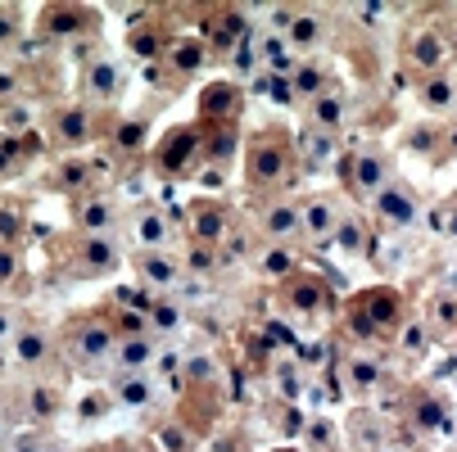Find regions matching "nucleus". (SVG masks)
Returning a JSON list of instances; mask_svg holds the SVG:
<instances>
[{
	"label": "nucleus",
	"instance_id": "obj_1",
	"mask_svg": "<svg viewBox=\"0 0 457 452\" xmlns=\"http://www.w3.org/2000/svg\"><path fill=\"white\" fill-rule=\"evenodd\" d=\"M113 349H118V335H113L109 321H100V316H82L78 326L69 331V344H63L69 362L82 366V371L109 366V362H113Z\"/></svg>",
	"mask_w": 457,
	"mask_h": 452
},
{
	"label": "nucleus",
	"instance_id": "obj_2",
	"mask_svg": "<svg viewBox=\"0 0 457 452\" xmlns=\"http://www.w3.org/2000/svg\"><path fill=\"white\" fill-rule=\"evenodd\" d=\"M245 168H249V172H245L249 185H258V190H272V185H281V181L290 177V154H286V145L277 141V132H263V136L249 141Z\"/></svg>",
	"mask_w": 457,
	"mask_h": 452
},
{
	"label": "nucleus",
	"instance_id": "obj_3",
	"mask_svg": "<svg viewBox=\"0 0 457 452\" xmlns=\"http://www.w3.org/2000/svg\"><path fill=\"white\" fill-rule=\"evenodd\" d=\"M371 213H376V222L380 226H395V231H408L417 218H421V209H417V195L403 185V181H389L380 195L371 200Z\"/></svg>",
	"mask_w": 457,
	"mask_h": 452
},
{
	"label": "nucleus",
	"instance_id": "obj_4",
	"mask_svg": "<svg viewBox=\"0 0 457 452\" xmlns=\"http://www.w3.org/2000/svg\"><path fill=\"white\" fill-rule=\"evenodd\" d=\"M118 263H122V249L113 235H82L73 249V267L87 276H109V272H118Z\"/></svg>",
	"mask_w": 457,
	"mask_h": 452
},
{
	"label": "nucleus",
	"instance_id": "obj_5",
	"mask_svg": "<svg viewBox=\"0 0 457 452\" xmlns=\"http://www.w3.org/2000/svg\"><path fill=\"white\" fill-rule=\"evenodd\" d=\"M137 276H141L145 290H159V294H168V290H177V285L186 281L181 258L159 253V249H141V253H137Z\"/></svg>",
	"mask_w": 457,
	"mask_h": 452
},
{
	"label": "nucleus",
	"instance_id": "obj_6",
	"mask_svg": "<svg viewBox=\"0 0 457 452\" xmlns=\"http://www.w3.org/2000/svg\"><path fill=\"white\" fill-rule=\"evenodd\" d=\"M190 235H195V244L218 249V244L231 235V213H227V204H213V200L190 204Z\"/></svg>",
	"mask_w": 457,
	"mask_h": 452
},
{
	"label": "nucleus",
	"instance_id": "obj_7",
	"mask_svg": "<svg viewBox=\"0 0 457 452\" xmlns=\"http://www.w3.org/2000/svg\"><path fill=\"white\" fill-rule=\"evenodd\" d=\"M340 204L336 200H308V204H299V222H303V235L312 240V244H331L336 240V231H340Z\"/></svg>",
	"mask_w": 457,
	"mask_h": 452
},
{
	"label": "nucleus",
	"instance_id": "obj_8",
	"mask_svg": "<svg viewBox=\"0 0 457 452\" xmlns=\"http://www.w3.org/2000/svg\"><path fill=\"white\" fill-rule=\"evenodd\" d=\"M349 181H353L358 195L376 200L380 190L389 185V159H385L380 150H362V154H353V163H349Z\"/></svg>",
	"mask_w": 457,
	"mask_h": 452
},
{
	"label": "nucleus",
	"instance_id": "obj_9",
	"mask_svg": "<svg viewBox=\"0 0 457 452\" xmlns=\"http://www.w3.org/2000/svg\"><path fill=\"white\" fill-rule=\"evenodd\" d=\"M118 91H122V69L113 59H91L82 73V95L91 104H109V100H118Z\"/></svg>",
	"mask_w": 457,
	"mask_h": 452
},
{
	"label": "nucleus",
	"instance_id": "obj_10",
	"mask_svg": "<svg viewBox=\"0 0 457 452\" xmlns=\"http://www.w3.org/2000/svg\"><path fill=\"white\" fill-rule=\"evenodd\" d=\"M132 235H137L141 249H159V253H168V240H172L168 213H163L159 204H141V209L132 213Z\"/></svg>",
	"mask_w": 457,
	"mask_h": 452
},
{
	"label": "nucleus",
	"instance_id": "obj_11",
	"mask_svg": "<svg viewBox=\"0 0 457 452\" xmlns=\"http://www.w3.org/2000/svg\"><path fill=\"white\" fill-rule=\"evenodd\" d=\"M73 226H78L82 235H113V226H118V204L91 195V200H82V204L73 209Z\"/></svg>",
	"mask_w": 457,
	"mask_h": 452
},
{
	"label": "nucleus",
	"instance_id": "obj_12",
	"mask_svg": "<svg viewBox=\"0 0 457 452\" xmlns=\"http://www.w3.org/2000/svg\"><path fill=\"white\" fill-rule=\"evenodd\" d=\"M50 136L59 141V145H87L91 136H96V122H91V109H59L54 118H50Z\"/></svg>",
	"mask_w": 457,
	"mask_h": 452
},
{
	"label": "nucleus",
	"instance_id": "obj_13",
	"mask_svg": "<svg viewBox=\"0 0 457 452\" xmlns=\"http://www.w3.org/2000/svg\"><path fill=\"white\" fill-rule=\"evenodd\" d=\"M345 118H349V104H345L340 91H321L317 100H308V127H312V132L336 136L345 127Z\"/></svg>",
	"mask_w": 457,
	"mask_h": 452
},
{
	"label": "nucleus",
	"instance_id": "obj_14",
	"mask_svg": "<svg viewBox=\"0 0 457 452\" xmlns=\"http://www.w3.org/2000/svg\"><path fill=\"white\" fill-rule=\"evenodd\" d=\"M10 353H14V362L19 366H46L50 362V353H54V340H50V331H41V326H19V335H14V344H10Z\"/></svg>",
	"mask_w": 457,
	"mask_h": 452
},
{
	"label": "nucleus",
	"instance_id": "obj_15",
	"mask_svg": "<svg viewBox=\"0 0 457 452\" xmlns=\"http://www.w3.org/2000/svg\"><path fill=\"white\" fill-rule=\"evenodd\" d=\"M154 353H159V340H154V335L118 340V349H113V366H118V375H141V371L154 362Z\"/></svg>",
	"mask_w": 457,
	"mask_h": 452
},
{
	"label": "nucleus",
	"instance_id": "obj_16",
	"mask_svg": "<svg viewBox=\"0 0 457 452\" xmlns=\"http://www.w3.org/2000/svg\"><path fill=\"white\" fill-rule=\"evenodd\" d=\"M258 226H263V235L277 240V244H290L295 235H303V222H299L295 204H268L263 213H258Z\"/></svg>",
	"mask_w": 457,
	"mask_h": 452
},
{
	"label": "nucleus",
	"instance_id": "obj_17",
	"mask_svg": "<svg viewBox=\"0 0 457 452\" xmlns=\"http://www.w3.org/2000/svg\"><path fill=\"white\" fill-rule=\"evenodd\" d=\"M195 150H200V136H195V127H177V132L163 141V150H159V168H163L168 177H177V172L195 159Z\"/></svg>",
	"mask_w": 457,
	"mask_h": 452
},
{
	"label": "nucleus",
	"instance_id": "obj_18",
	"mask_svg": "<svg viewBox=\"0 0 457 452\" xmlns=\"http://www.w3.org/2000/svg\"><path fill=\"white\" fill-rule=\"evenodd\" d=\"M326 41V19L317 10H295L290 28H286V45L290 50H317Z\"/></svg>",
	"mask_w": 457,
	"mask_h": 452
},
{
	"label": "nucleus",
	"instance_id": "obj_19",
	"mask_svg": "<svg viewBox=\"0 0 457 452\" xmlns=\"http://www.w3.org/2000/svg\"><path fill=\"white\" fill-rule=\"evenodd\" d=\"M145 145H150V127H145V118H122V122L113 127V150H118L122 159L145 154Z\"/></svg>",
	"mask_w": 457,
	"mask_h": 452
},
{
	"label": "nucleus",
	"instance_id": "obj_20",
	"mask_svg": "<svg viewBox=\"0 0 457 452\" xmlns=\"http://www.w3.org/2000/svg\"><path fill=\"white\" fill-rule=\"evenodd\" d=\"M444 59H448V41H444L435 28H426V32L412 37V63H417V69L439 73V63H444Z\"/></svg>",
	"mask_w": 457,
	"mask_h": 452
},
{
	"label": "nucleus",
	"instance_id": "obj_21",
	"mask_svg": "<svg viewBox=\"0 0 457 452\" xmlns=\"http://www.w3.org/2000/svg\"><path fill=\"white\" fill-rule=\"evenodd\" d=\"M181 303H172V299H154L150 308H145V326H150V335L154 340H163V335H177L181 331Z\"/></svg>",
	"mask_w": 457,
	"mask_h": 452
},
{
	"label": "nucleus",
	"instance_id": "obj_22",
	"mask_svg": "<svg viewBox=\"0 0 457 452\" xmlns=\"http://www.w3.org/2000/svg\"><path fill=\"white\" fill-rule=\"evenodd\" d=\"M421 104L435 109V113H453V104H457V82H453L448 73H430V78L421 82Z\"/></svg>",
	"mask_w": 457,
	"mask_h": 452
},
{
	"label": "nucleus",
	"instance_id": "obj_23",
	"mask_svg": "<svg viewBox=\"0 0 457 452\" xmlns=\"http://www.w3.org/2000/svg\"><path fill=\"white\" fill-rule=\"evenodd\" d=\"M326 91V63H299L290 73V95L295 100H317Z\"/></svg>",
	"mask_w": 457,
	"mask_h": 452
},
{
	"label": "nucleus",
	"instance_id": "obj_24",
	"mask_svg": "<svg viewBox=\"0 0 457 452\" xmlns=\"http://www.w3.org/2000/svg\"><path fill=\"white\" fill-rule=\"evenodd\" d=\"M417 430H426V434H439V430H448V412H444V403L439 399H430V394H417L412 399V416H408Z\"/></svg>",
	"mask_w": 457,
	"mask_h": 452
},
{
	"label": "nucleus",
	"instance_id": "obj_25",
	"mask_svg": "<svg viewBox=\"0 0 457 452\" xmlns=\"http://www.w3.org/2000/svg\"><path fill=\"white\" fill-rule=\"evenodd\" d=\"M113 399L127 403V407H145V403L154 399V384H150L145 371H141V375H118V380H113Z\"/></svg>",
	"mask_w": 457,
	"mask_h": 452
},
{
	"label": "nucleus",
	"instance_id": "obj_26",
	"mask_svg": "<svg viewBox=\"0 0 457 452\" xmlns=\"http://www.w3.org/2000/svg\"><path fill=\"white\" fill-rule=\"evenodd\" d=\"M345 380H349V390L353 394H371L376 384H380V362L376 357H349V366H345Z\"/></svg>",
	"mask_w": 457,
	"mask_h": 452
},
{
	"label": "nucleus",
	"instance_id": "obj_27",
	"mask_svg": "<svg viewBox=\"0 0 457 452\" xmlns=\"http://www.w3.org/2000/svg\"><path fill=\"white\" fill-rule=\"evenodd\" d=\"M358 308L376 321V331H380V326H399V321H403V316H399V299H395V294H371V299H367V303H358Z\"/></svg>",
	"mask_w": 457,
	"mask_h": 452
},
{
	"label": "nucleus",
	"instance_id": "obj_28",
	"mask_svg": "<svg viewBox=\"0 0 457 452\" xmlns=\"http://www.w3.org/2000/svg\"><path fill=\"white\" fill-rule=\"evenodd\" d=\"M181 272H186V276H209V272H218V249H209V244H190L186 258H181Z\"/></svg>",
	"mask_w": 457,
	"mask_h": 452
},
{
	"label": "nucleus",
	"instance_id": "obj_29",
	"mask_svg": "<svg viewBox=\"0 0 457 452\" xmlns=\"http://www.w3.org/2000/svg\"><path fill=\"white\" fill-rule=\"evenodd\" d=\"M263 276H272V281H281V276H290L295 272V253H290V244H272L268 253H263Z\"/></svg>",
	"mask_w": 457,
	"mask_h": 452
},
{
	"label": "nucleus",
	"instance_id": "obj_30",
	"mask_svg": "<svg viewBox=\"0 0 457 452\" xmlns=\"http://www.w3.org/2000/svg\"><path fill=\"white\" fill-rule=\"evenodd\" d=\"M19 281H23V258L14 244L0 240V290H14Z\"/></svg>",
	"mask_w": 457,
	"mask_h": 452
},
{
	"label": "nucleus",
	"instance_id": "obj_31",
	"mask_svg": "<svg viewBox=\"0 0 457 452\" xmlns=\"http://www.w3.org/2000/svg\"><path fill=\"white\" fill-rule=\"evenodd\" d=\"M321 303H326V294H321L317 281H290V308H299V312H317Z\"/></svg>",
	"mask_w": 457,
	"mask_h": 452
},
{
	"label": "nucleus",
	"instance_id": "obj_32",
	"mask_svg": "<svg viewBox=\"0 0 457 452\" xmlns=\"http://www.w3.org/2000/svg\"><path fill=\"white\" fill-rule=\"evenodd\" d=\"M168 59H172V69L195 73V69L204 63V45H200V41H181V45H172V50H168Z\"/></svg>",
	"mask_w": 457,
	"mask_h": 452
},
{
	"label": "nucleus",
	"instance_id": "obj_33",
	"mask_svg": "<svg viewBox=\"0 0 457 452\" xmlns=\"http://www.w3.org/2000/svg\"><path fill=\"white\" fill-rule=\"evenodd\" d=\"M299 145L308 150V159H312V163H326V159L336 154V136H326V132H312V127H308V132L299 136Z\"/></svg>",
	"mask_w": 457,
	"mask_h": 452
},
{
	"label": "nucleus",
	"instance_id": "obj_34",
	"mask_svg": "<svg viewBox=\"0 0 457 452\" xmlns=\"http://www.w3.org/2000/svg\"><path fill=\"white\" fill-rule=\"evenodd\" d=\"M421 349H426V321H421V316H412V321H403V331H399V353L417 357Z\"/></svg>",
	"mask_w": 457,
	"mask_h": 452
},
{
	"label": "nucleus",
	"instance_id": "obj_35",
	"mask_svg": "<svg viewBox=\"0 0 457 452\" xmlns=\"http://www.w3.org/2000/svg\"><path fill=\"white\" fill-rule=\"evenodd\" d=\"M19 37H23V10L0 5V50H10Z\"/></svg>",
	"mask_w": 457,
	"mask_h": 452
},
{
	"label": "nucleus",
	"instance_id": "obj_36",
	"mask_svg": "<svg viewBox=\"0 0 457 452\" xmlns=\"http://www.w3.org/2000/svg\"><path fill=\"white\" fill-rule=\"evenodd\" d=\"M109 326H113V335H118V340H132V335H150V326H145V312H118V316L109 321Z\"/></svg>",
	"mask_w": 457,
	"mask_h": 452
},
{
	"label": "nucleus",
	"instance_id": "obj_37",
	"mask_svg": "<svg viewBox=\"0 0 457 452\" xmlns=\"http://www.w3.org/2000/svg\"><path fill=\"white\" fill-rule=\"evenodd\" d=\"M54 407H59V403H54V390H46V384H37V390L28 394V412H32L37 421H50Z\"/></svg>",
	"mask_w": 457,
	"mask_h": 452
},
{
	"label": "nucleus",
	"instance_id": "obj_38",
	"mask_svg": "<svg viewBox=\"0 0 457 452\" xmlns=\"http://www.w3.org/2000/svg\"><path fill=\"white\" fill-rule=\"evenodd\" d=\"M59 172H63L59 181L69 185V190H87V185H91V177H96V172H91V163H63Z\"/></svg>",
	"mask_w": 457,
	"mask_h": 452
},
{
	"label": "nucleus",
	"instance_id": "obj_39",
	"mask_svg": "<svg viewBox=\"0 0 457 452\" xmlns=\"http://www.w3.org/2000/svg\"><path fill=\"white\" fill-rule=\"evenodd\" d=\"M204 109L209 113H231L236 109V91L231 86H209L204 91Z\"/></svg>",
	"mask_w": 457,
	"mask_h": 452
},
{
	"label": "nucleus",
	"instance_id": "obj_40",
	"mask_svg": "<svg viewBox=\"0 0 457 452\" xmlns=\"http://www.w3.org/2000/svg\"><path fill=\"white\" fill-rule=\"evenodd\" d=\"M78 14H69V10H50L46 14V32H54V37H78Z\"/></svg>",
	"mask_w": 457,
	"mask_h": 452
},
{
	"label": "nucleus",
	"instance_id": "obj_41",
	"mask_svg": "<svg viewBox=\"0 0 457 452\" xmlns=\"http://www.w3.org/2000/svg\"><path fill=\"white\" fill-rule=\"evenodd\" d=\"M430 316L439 321V326H457V299H453V294H439V299L430 303Z\"/></svg>",
	"mask_w": 457,
	"mask_h": 452
},
{
	"label": "nucleus",
	"instance_id": "obj_42",
	"mask_svg": "<svg viewBox=\"0 0 457 452\" xmlns=\"http://www.w3.org/2000/svg\"><path fill=\"white\" fill-rule=\"evenodd\" d=\"M336 240H340L349 253H358V249H362V226H358L353 218H340V231H336Z\"/></svg>",
	"mask_w": 457,
	"mask_h": 452
},
{
	"label": "nucleus",
	"instance_id": "obj_43",
	"mask_svg": "<svg viewBox=\"0 0 457 452\" xmlns=\"http://www.w3.org/2000/svg\"><path fill=\"white\" fill-rule=\"evenodd\" d=\"M19 312L14 308H0V344H14V335H19Z\"/></svg>",
	"mask_w": 457,
	"mask_h": 452
},
{
	"label": "nucleus",
	"instance_id": "obj_44",
	"mask_svg": "<svg viewBox=\"0 0 457 452\" xmlns=\"http://www.w3.org/2000/svg\"><path fill=\"white\" fill-rule=\"evenodd\" d=\"M349 331H353L358 340H376V321H371L362 308H353V316H349Z\"/></svg>",
	"mask_w": 457,
	"mask_h": 452
},
{
	"label": "nucleus",
	"instance_id": "obj_45",
	"mask_svg": "<svg viewBox=\"0 0 457 452\" xmlns=\"http://www.w3.org/2000/svg\"><path fill=\"white\" fill-rule=\"evenodd\" d=\"M19 163V141L14 136H0V172H10Z\"/></svg>",
	"mask_w": 457,
	"mask_h": 452
},
{
	"label": "nucleus",
	"instance_id": "obj_46",
	"mask_svg": "<svg viewBox=\"0 0 457 452\" xmlns=\"http://www.w3.org/2000/svg\"><path fill=\"white\" fill-rule=\"evenodd\" d=\"M277 380H281V394L299 399V371L295 366H277Z\"/></svg>",
	"mask_w": 457,
	"mask_h": 452
},
{
	"label": "nucleus",
	"instance_id": "obj_47",
	"mask_svg": "<svg viewBox=\"0 0 457 452\" xmlns=\"http://www.w3.org/2000/svg\"><path fill=\"white\" fill-rule=\"evenodd\" d=\"M132 50H137V54H159V41H154L150 32H132Z\"/></svg>",
	"mask_w": 457,
	"mask_h": 452
},
{
	"label": "nucleus",
	"instance_id": "obj_48",
	"mask_svg": "<svg viewBox=\"0 0 457 452\" xmlns=\"http://www.w3.org/2000/svg\"><path fill=\"white\" fill-rule=\"evenodd\" d=\"M14 91H19V78L14 73H0V100H10Z\"/></svg>",
	"mask_w": 457,
	"mask_h": 452
},
{
	"label": "nucleus",
	"instance_id": "obj_49",
	"mask_svg": "<svg viewBox=\"0 0 457 452\" xmlns=\"http://www.w3.org/2000/svg\"><path fill=\"white\" fill-rule=\"evenodd\" d=\"M37 452H63V448H54V443H41V448H37Z\"/></svg>",
	"mask_w": 457,
	"mask_h": 452
},
{
	"label": "nucleus",
	"instance_id": "obj_50",
	"mask_svg": "<svg viewBox=\"0 0 457 452\" xmlns=\"http://www.w3.org/2000/svg\"><path fill=\"white\" fill-rule=\"evenodd\" d=\"M453 41H457V10H453Z\"/></svg>",
	"mask_w": 457,
	"mask_h": 452
},
{
	"label": "nucleus",
	"instance_id": "obj_51",
	"mask_svg": "<svg viewBox=\"0 0 457 452\" xmlns=\"http://www.w3.org/2000/svg\"><path fill=\"white\" fill-rule=\"evenodd\" d=\"M453 118H457V104H453Z\"/></svg>",
	"mask_w": 457,
	"mask_h": 452
}]
</instances>
